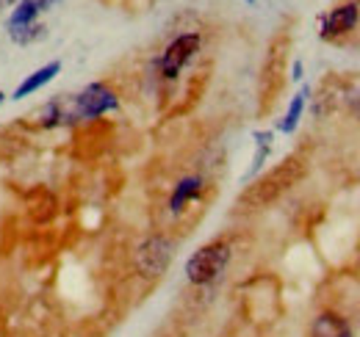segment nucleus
<instances>
[{
	"label": "nucleus",
	"instance_id": "nucleus-1",
	"mask_svg": "<svg viewBox=\"0 0 360 337\" xmlns=\"http://www.w3.org/2000/svg\"><path fill=\"white\" fill-rule=\"evenodd\" d=\"M305 174H308V161L302 155H288L283 164H277L261 180H255L252 185H247L241 191L238 208H247V211L269 208L271 202H277L283 194H288Z\"/></svg>",
	"mask_w": 360,
	"mask_h": 337
},
{
	"label": "nucleus",
	"instance_id": "nucleus-2",
	"mask_svg": "<svg viewBox=\"0 0 360 337\" xmlns=\"http://www.w3.org/2000/svg\"><path fill=\"white\" fill-rule=\"evenodd\" d=\"M230 257H233V246L227 241H211V244L200 246L186 260V279L200 288L217 282L230 265Z\"/></svg>",
	"mask_w": 360,
	"mask_h": 337
},
{
	"label": "nucleus",
	"instance_id": "nucleus-3",
	"mask_svg": "<svg viewBox=\"0 0 360 337\" xmlns=\"http://www.w3.org/2000/svg\"><path fill=\"white\" fill-rule=\"evenodd\" d=\"M172 241L164 238V235H150L139 244V249L134 254V263H136V271L147 279H158L169 263H172Z\"/></svg>",
	"mask_w": 360,
	"mask_h": 337
},
{
	"label": "nucleus",
	"instance_id": "nucleus-4",
	"mask_svg": "<svg viewBox=\"0 0 360 337\" xmlns=\"http://www.w3.org/2000/svg\"><path fill=\"white\" fill-rule=\"evenodd\" d=\"M200 44H202V37L197 31H188V34H180L172 42L167 44V50L161 53L158 58V70H161V78L164 81H175L183 67L200 53Z\"/></svg>",
	"mask_w": 360,
	"mask_h": 337
},
{
	"label": "nucleus",
	"instance_id": "nucleus-5",
	"mask_svg": "<svg viewBox=\"0 0 360 337\" xmlns=\"http://www.w3.org/2000/svg\"><path fill=\"white\" fill-rule=\"evenodd\" d=\"M120 108V97L111 86L105 84H89L81 94L72 97V111H75V119H97L108 111H117Z\"/></svg>",
	"mask_w": 360,
	"mask_h": 337
},
{
	"label": "nucleus",
	"instance_id": "nucleus-6",
	"mask_svg": "<svg viewBox=\"0 0 360 337\" xmlns=\"http://www.w3.org/2000/svg\"><path fill=\"white\" fill-rule=\"evenodd\" d=\"M358 20H360L358 3H341V6H335L330 14L321 17V31H319V34H321V39H338V37L355 31Z\"/></svg>",
	"mask_w": 360,
	"mask_h": 337
},
{
	"label": "nucleus",
	"instance_id": "nucleus-7",
	"mask_svg": "<svg viewBox=\"0 0 360 337\" xmlns=\"http://www.w3.org/2000/svg\"><path fill=\"white\" fill-rule=\"evenodd\" d=\"M61 72V61L56 58V61H47L45 67H39V70H34L31 75H25V81L14 88V94H11V100H25V97H34L39 88H45L56 75Z\"/></svg>",
	"mask_w": 360,
	"mask_h": 337
},
{
	"label": "nucleus",
	"instance_id": "nucleus-8",
	"mask_svg": "<svg viewBox=\"0 0 360 337\" xmlns=\"http://www.w3.org/2000/svg\"><path fill=\"white\" fill-rule=\"evenodd\" d=\"M202 185H205V180H202L200 174H188V177L178 180V185H175V191H172V197H169V211L172 213L186 211V208L200 197Z\"/></svg>",
	"mask_w": 360,
	"mask_h": 337
},
{
	"label": "nucleus",
	"instance_id": "nucleus-9",
	"mask_svg": "<svg viewBox=\"0 0 360 337\" xmlns=\"http://www.w3.org/2000/svg\"><path fill=\"white\" fill-rule=\"evenodd\" d=\"M311 337H355L352 326L335 315V312H321L316 315L314 324H311Z\"/></svg>",
	"mask_w": 360,
	"mask_h": 337
},
{
	"label": "nucleus",
	"instance_id": "nucleus-10",
	"mask_svg": "<svg viewBox=\"0 0 360 337\" xmlns=\"http://www.w3.org/2000/svg\"><path fill=\"white\" fill-rule=\"evenodd\" d=\"M308 97H311V88L308 86H302L294 97H291V103H288V111H285V117L277 122V130L280 133H294L297 127H300V119H302V114H305V105H308Z\"/></svg>",
	"mask_w": 360,
	"mask_h": 337
},
{
	"label": "nucleus",
	"instance_id": "nucleus-11",
	"mask_svg": "<svg viewBox=\"0 0 360 337\" xmlns=\"http://www.w3.org/2000/svg\"><path fill=\"white\" fill-rule=\"evenodd\" d=\"M39 6L34 0H17L11 6V14L6 20V31H17V28H28V25H37L39 22Z\"/></svg>",
	"mask_w": 360,
	"mask_h": 337
},
{
	"label": "nucleus",
	"instance_id": "nucleus-12",
	"mask_svg": "<svg viewBox=\"0 0 360 337\" xmlns=\"http://www.w3.org/2000/svg\"><path fill=\"white\" fill-rule=\"evenodd\" d=\"M255 158H252V166H250V171H247V177H252L258 168L266 164V158H269V152H271V133L266 130V133H255Z\"/></svg>",
	"mask_w": 360,
	"mask_h": 337
},
{
	"label": "nucleus",
	"instance_id": "nucleus-13",
	"mask_svg": "<svg viewBox=\"0 0 360 337\" xmlns=\"http://www.w3.org/2000/svg\"><path fill=\"white\" fill-rule=\"evenodd\" d=\"M8 37H11V42L14 44H34L39 42V39H45L47 37V28L42 22H37V25H28V28H17V31H8Z\"/></svg>",
	"mask_w": 360,
	"mask_h": 337
},
{
	"label": "nucleus",
	"instance_id": "nucleus-14",
	"mask_svg": "<svg viewBox=\"0 0 360 337\" xmlns=\"http://www.w3.org/2000/svg\"><path fill=\"white\" fill-rule=\"evenodd\" d=\"M291 78H294V81H302V61H294V67H291Z\"/></svg>",
	"mask_w": 360,
	"mask_h": 337
},
{
	"label": "nucleus",
	"instance_id": "nucleus-15",
	"mask_svg": "<svg viewBox=\"0 0 360 337\" xmlns=\"http://www.w3.org/2000/svg\"><path fill=\"white\" fill-rule=\"evenodd\" d=\"M37 6H39V11H50L56 3H61V0H34Z\"/></svg>",
	"mask_w": 360,
	"mask_h": 337
},
{
	"label": "nucleus",
	"instance_id": "nucleus-16",
	"mask_svg": "<svg viewBox=\"0 0 360 337\" xmlns=\"http://www.w3.org/2000/svg\"><path fill=\"white\" fill-rule=\"evenodd\" d=\"M17 0H0V6H14Z\"/></svg>",
	"mask_w": 360,
	"mask_h": 337
},
{
	"label": "nucleus",
	"instance_id": "nucleus-17",
	"mask_svg": "<svg viewBox=\"0 0 360 337\" xmlns=\"http://www.w3.org/2000/svg\"><path fill=\"white\" fill-rule=\"evenodd\" d=\"M3 100H6V94H3V91H0V105H3Z\"/></svg>",
	"mask_w": 360,
	"mask_h": 337
},
{
	"label": "nucleus",
	"instance_id": "nucleus-18",
	"mask_svg": "<svg viewBox=\"0 0 360 337\" xmlns=\"http://www.w3.org/2000/svg\"><path fill=\"white\" fill-rule=\"evenodd\" d=\"M244 3H255V0H244Z\"/></svg>",
	"mask_w": 360,
	"mask_h": 337
}]
</instances>
